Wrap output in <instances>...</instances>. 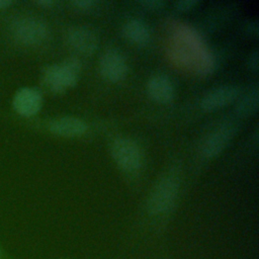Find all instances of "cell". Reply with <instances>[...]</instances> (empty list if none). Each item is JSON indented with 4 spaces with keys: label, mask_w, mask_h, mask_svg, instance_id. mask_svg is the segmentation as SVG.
<instances>
[{
    "label": "cell",
    "mask_w": 259,
    "mask_h": 259,
    "mask_svg": "<svg viewBox=\"0 0 259 259\" xmlns=\"http://www.w3.org/2000/svg\"><path fill=\"white\" fill-rule=\"evenodd\" d=\"M2 32L7 42L19 49H35L47 42L50 29L45 20L30 13L7 14L2 21Z\"/></svg>",
    "instance_id": "cell-1"
},
{
    "label": "cell",
    "mask_w": 259,
    "mask_h": 259,
    "mask_svg": "<svg viewBox=\"0 0 259 259\" xmlns=\"http://www.w3.org/2000/svg\"><path fill=\"white\" fill-rule=\"evenodd\" d=\"M79 70L80 62L75 58H70L61 64L48 66L42 71L41 81L50 91L61 93L75 85Z\"/></svg>",
    "instance_id": "cell-2"
},
{
    "label": "cell",
    "mask_w": 259,
    "mask_h": 259,
    "mask_svg": "<svg viewBox=\"0 0 259 259\" xmlns=\"http://www.w3.org/2000/svg\"><path fill=\"white\" fill-rule=\"evenodd\" d=\"M178 188V180L174 175L168 174L160 178L149 195L148 210L152 214H161L168 211L176 199Z\"/></svg>",
    "instance_id": "cell-3"
},
{
    "label": "cell",
    "mask_w": 259,
    "mask_h": 259,
    "mask_svg": "<svg viewBox=\"0 0 259 259\" xmlns=\"http://www.w3.org/2000/svg\"><path fill=\"white\" fill-rule=\"evenodd\" d=\"M115 164L124 172L135 173L143 165V155L139 145L130 138H116L110 147Z\"/></svg>",
    "instance_id": "cell-4"
},
{
    "label": "cell",
    "mask_w": 259,
    "mask_h": 259,
    "mask_svg": "<svg viewBox=\"0 0 259 259\" xmlns=\"http://www.w3.org/2000/svg\"><path fill=\"white\" fill-rule=\"evenodd\" d=\"M237 132L234 120H224L217 124L201 141L200 154L207 159L219 156L232 141Z\"/></svg>",
    "instance_id": "cell-5"
},
{
    "label": "cell",
    "mask_w": 259,
    "mask_h": 259,
    "mask_svg": "<svg viewBox=\"0 0 259 259\" xmlns=\"http://www.w3.org/2000/svg\"><path fill=\"white\" fill-rule=\"evenodd\" d=\"M42 105V95L34 87L18 88L11 99L13 111L21 119H31L40 110Z\"/></svg>",
    "instance_id": "cell-6"
},
{
    "label": "cell",
    "mask_w": 259,
    "mask_h": 259,
    "mask_svg": "<svg viewBox=\"0 0 259 259\" xmlns=\"http://www.w3.org/2000/svg\"><path fill=\"white\" fill-rule=\"evenodd\" d=\"M66 40L77 53L85 56L92 55L98 47L95 32L85 25H74L67 30Z\"/></svg>",
    "instance_id": "cell-7"
},
{
    "label": "cell",
    "mask_w": 259,
    "mask_h": 259,
    "mask_svg": "<svg viewBox=\"0 0 259 259\" xmlns=\"http://www.w3.org/2000/svg\"><path fill=\"white\" fill-rule=\"evenodd\" d=\"M99 71L109 82H119L127 73V65L123 56L116 50H107L99 60Z\"/></svg>",
    "instance_id": "cell-8"
},
{
    "label": "cell",
    "mask_w": 259,
    "mask_h": 259,
    "mask_svg": "<svg viewBox=\"0 0 259 259\" xmlns=\"http://www.w3.org/2000/svg\"><path fill=\"white\" fill-rule=\"evenodd\" d=\"M239 96V87L235 85H222L209 90L202 96L200 107L205 111H213L233 103Z\"/></svg>",
    "instance_id": "cell-9"
},
{
    "label": "cell",
    "mask_w": 259,
    "mask_h": 259,
    "mask_svg": "<svg viewBox=\"0 0 259 259\" xmlns=\"http://www.w3.org/2000/svg\"><path fill=\"white\" fill-rule=\"evenodd\" d=\"M45 128L52 135L64 138H73L84 135L87 130V123L75 116H60L49 120Z\"/></svg>",
    "instance_id": "cell-10"
},
{
    "label": "cell",
    "mask_w": 259,
    "mask_h": 259,
    "mask_svg": "<svg viewBox=\"0 0 259 259\" xmlns=\"http://www.w3.org/2000/svg\"><path fill=\"white\" fill-rule=\"evenodd\" d=\"M149 96L158 103H168L174 98V86L171 80L162 74L152 76L147 83Z\"/></svg>",
    "instance_id": "cell-11"
},
{
    "label": "cell",
    "mask_w": 259,
    "mask_h": 259,
    "mask_svg": "<svg viewBox=\"0 0 259 259\" xmlns=\"http://www.w3.org/2000/svg\"><path fill=\"white\" fill-rule=\"evenodd\" d=\"M124 37L136 45H145L150 39V29L146 23L139 19H130L122 26Z\"/></svg>",
    "instance_id": "cell-12"
},
{
    "label": "cell",
    "mask_w": 259,
    "mask_h": 259,
    "mask_svg": "<svg viewBox=\"0 0 259 259\" xmlns=\"http://www.w3.org/2000/svg\"><path fill=\"white\" fill-rule=\"evenodd\" d=\"M258 101H259L258 85L255 84L238 101L236 105L237 114L241 117H248L256 113L258 109Z\"/></svg>",
    "instance_id": "cell-13"
},
{
    "label": "cell",
    "mask_w": 259,
    "mask_h": 259,
    "mask_svg": "<svg viewBox=\"0 0 259 259\" xmlns=\"http://www.w3.org/2000/svg\"><path fill=\"white\" fill-rule=\"evenodd\" d=\"M140 4L144 8H147L150 10H158V9H161L165 5V2L160 1V0H146V1H141Z\"/></svg>",
    "instance_id": "cell-14"
},
{
    "label": "cell",
    "mask_w": 259,
    "mask_h": 259,
    "mask_svg": "<svg viewBox=\"0 0 259 259\" xmlns=\"http://www.w3.org/2000/svg\"><path fill=\"white\" fill-rule=\"evenodd\" d=\"M198 4V1L195 0H182V1H178L175 3V7L178 10L181 11H186V10H190L193 7H195Z\"/></svg>",
    "instance_id": "cell-15"
},
{
    "label": "cell",
    "mask_w": 259,
    "mask_h": 259,
    "mask_svg": "<svg viewBox=\"0 0 259 259\" xmlns=\"http://www.w3.org/2000/svg\"><path fill=\"white\" fill-rule=\"evenodd\" d=\"M71 4L74 7H76L77 9L87 10V9L92 8V6L95 4V2L92 0H76V1H72Z\"/></svg>",
    "instance_id": "cell-16"
},
{
    "label": "cell",
    "mask_w": 259,
    "mask_h": 259,
    "mask_svg": "<svg viewBox=\"0 0 259 259\" xmlns=\"http://www.w3.org/2000/svg\"><path fill=\"white\" fill-rule=\"evenodd\" d=\"M258 51H254L253 53H251L250 57H249V60H248V65H249V68L254 71V72H257L258 70Z\"/></svg>",
    "instance_id": "cell-17"
},
{
    "label": "cell",
    "mask_w": 259,
    "mask_h": 259,
    "mask_svg": "<svg viewBox=\"0 0 259 259\" xmlns=\"http://www.w3.org/2000/svg\"><path fill=\"white\" fill-rule=\"evenodd\" d=\"M0 259H13L0 238Z\"/></svg>",
    "instance_id": "cell-18"
},
{
    "label": "cell",
    "mask_w": 259,
    "mask_h": 259,
    "mask_svg": "<svg viewBox=\"0 0 259 259\" xmlns=\"http://www.w3.org/2000/svg\"><path fill=\"white\" fill-rule=\"evenodd\" d=\"M13 5V1L11 0H0V13L8 10Z\"/></svg>",
    "instance_id": "cell-19"
},
{
    "label": "cell",
    "mask_w": 259,
    "mask_h": 259,
    "mask_svg": "<svg viewBox=\"0 0 259 259\" xmlns=\"http://www.w3.org/2000/svg\"><path fill=\"white\" fill-rule=\"evenodd\" d=\"M35 4H37L41 7L48 8V7H51L54 4V1H52V0H40V1H36Z\"/></svg>",
    "instance_id": "cell-20"
}]
</instances>
